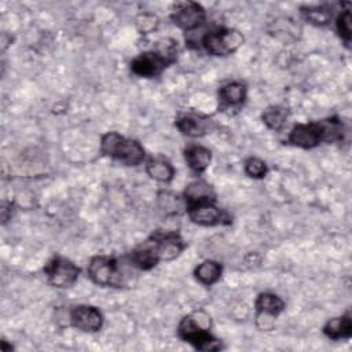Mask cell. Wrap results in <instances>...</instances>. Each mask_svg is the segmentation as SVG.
Returning <instances> with one entry per match:
<instances>
[{"label":"cell","instance_id":"25","mask_svg":"<svg viewBox=\"0 0 352 352\" xmlns=\"http://www.w3.org/2000/svg\"><path fill=\"white\" fill-rule=\"evenodd\" d=\"M157 25H158V19L153 14H142L136 19V26H138L139 32H142V33H148V32L154 30L157 28Z\"/></svg>","mask_w":352,"mask_h":352},{"label":"cell","instance_id":"11","mask_svg":"<svg viewBox=\"0 0 352 352\" xmlns=\"http://www.w3.org/2000/svg\"><path fill=\"white\" fill-rule=\"evenodd\" d=\"M155 242V252L160 261L175 260L186 248L184 241L176 232L155 234L153 235Z\"/></svg>","mask_w":352,"mask_h":352},{"label":"cell","instance_id":"14","mask_svg":"<svg viewBox=\"0 0 352 352\" xmlns=\"http://www.w3.org/2000/svg\"><path fill=\"white\" fill-rule=\"evenodd\" d=\"M131 261L135 267L143 271H148L158 264V256L155 252V242L151 236L131 253Z\"/></svg>","mask_w":352,"mask_h":352},{"label":"cell","instance_id":"20","mask_svg":"<svg viewBox=\"0 0 352 352\" xmlns=\"http://www.w3.org/2000/svg\"><path fill=\"white\" fill-rule=\"evenodd\" d=\"M221 265L213 260H205L194 270L195 278L205 286L214 285L221 276Z\"/></svg>","mask_w":352,"mask_h":352},{"label":"cell","instance_id":"3","mask_svg":"<svg viewBox=\"0 0 352 352\" xmlns=\"http://www.w3.org/2000/svg\"><path fill=\"white\" fill-rule=\"evenodd\" d=\"M100 153L128 166L140 165L146 157V151L138 140L125 138L118 132H107L102 136Z\"/></svg>","mask_w":352,"mask_h":352},{"label":"cell","instance_id":"10","mask_svg":"<svg viewBox=\"0 0 352 352\" xmlns=\"http://www.w3.org/2000/svg\"><path fill=\"white\" fill-rule=\"evenodd\" d=\"M69 323L80 331L95 333L103 324V315L96 307L76 305L69 312Z\"/></svg>","mask_w":352,"mask_h":352},{"label":"cell","instance_id":"17","mask_svg":"<svg viewBox=\"0 0 352 352\" xmlns=\"http://www.w3.org/2000/svg\"><path fill=\"white\" fill-rule=\"evenodd\" d=\"M323 333L330 340L349 338L352 333V320L349 315H341L326 322Z\"/></svg>","mask_w":352,"mask_h":352},{"label":"cell","instance_id":"12","mask_svg":"<svg viewBox=\"0 0 352 352\" xmlns=\"http://www.w3.org/2000/svg\"><path fill=\"white\" fill-rule=\"evenodd\" d=\"M257 319H265L268 326L274 324V319L285 309V301L270 292L260 293L254 301Z\"/></svg>","mask_w":352,"mask_h":352},{"label":"cell","instance_id":"23","mask_svg":"<svg viewBox=\"0 0 352 352\" xmlns=\"http://www.w3.org/2000/svg\"><path fill=\"white\" fill-rule=\"evenodd\" d=\"M351 11L349 10H342L337 19H336V26H337V32L340 34V37L348 44L351 41Z\"/></svg>","mask_w":352,"mask_h":352},{"label":"cell","instance_id":"2","mask_svg":"<svg viewBox=\"0 0 352 352\" xmlns=\"http://www.w3.org/2000/svg\"><path fill=\"white\" fill-rule=\"evenodd\" d=\"M177 43L173 38H161L150 51L139 54L131 62V70L140 77L160 76L177 56Z\"/></svg>","mask_w":352,"mask_h":352},{"label":"cell","instance_id":"19","mask_svg":"<svg viewBox=\"0 0 352 352\" xmlns=\"http://www.w3.org/2000/svg\"><path fill=\"white\" fill-rule=\"evenodd\" d=\"M147 175L161 183H169L175 176V168L172 164L162 158H154L150 160L146 165Z\"/></svg>","mask_w":352,"mask_h":352},{"label":"cell","instance_id":"21","mask_svg":"<svg viewBox=\"0 0 352 352\" xmlns=\"http://www.w3.org/2000/svg\"><path fill=\"white\" fill-rule=\"evenodd\" d=\"M287 118H289V110L285 106H279V104H274V106L267 107L261 114L263 122L270 129H272L275 132L283 129Z\"/></svg>","mask_w":352,"mask_h":352},{"label":"cell","instance_id":"4","mask_svg":"<svg viewBox=\"0 0 352 352\" xmlns=\"http://www.w3.org/2000/svg\"><path fill=\"white\" fill-rule=\"evenodd\" d=\"M177 336L199 351H219L220 341L209 331V319H197L194 315L184 316L177 326Z\"/></svg>","mask_w":352,"mask_h":352},{"label":"cell","instance_id":"16","mask_svg":"<svg viewBox=\"0 0 352 352\" xmlns=\"http://www.w3.org/2000/svg\"><path fill=\"white\" fill-rule=\"evenodd\" d=\"M246 99V85L239 81H232L223 85L219 91V100L223 107H236Z\"/></svg>","mask_w":352,"mask_h":352},{"label":"cell","instance_id":"24","mask_svg":"<svg viewBox=\"0 0 352 352\" xmlns=\"http://www.w3.org/2000/svg\"><path fill=\"white\" fill-rule=\"evenodd\" d=\"M245 173L253 179H261L267 175V165L261 158L250 157L245 162Z\"/></svg>","mask_w":352,"mask_h":352},{"label":"cell","instance_id":"18","mask_svg":"<svg viewBox=\"0 0 352 352\" xmlns=\"http://www.w3.org/2000/svg\"><path fill=\"white\" fill-rule=\"evenodd\" d=\"M214 191L212 186H209L206 182L197 180L190 183L184 190V201L186 204H195L202 201H214Z\"/></svg>","mask_w":352,"mask_h":352},{"label":"cell","instance_id":"5","mask_svg":"<svg viewBox=\"0 0 352 352\" xmlns=\"http://www.w3.org/2000/svg\"><path fill=\"white\" fill-rule=\"evenodd\" d=\"M243 43V36L235 29H216L204 34L201 45L214 56H227L235 52Z\"/></svg>","mask_w":352,"mask_h":352},{"label":"cell","instance_id":"7","mask_svg":"<svg viewBox=\"0 0 352 352\" xmlns=\"http://www.w3.org/2000/svg\"><path fill=\"white\" fill-rule=\"evenodd\" d=\"M44 274L50 285L58 289H65L76 283L80 275V270L69 258H65L62 256H55L44 267Z\"/></svg>","mask_w":352,"mask_h":352},{"label":"cell","instance_id":"9","mask_svg":"<svg viewBox=\"0 0 352 352\" xmlns=\"http://www.w3.org/2000/svg\"><path fill=\"white\" fill-rule=\"evenodd\" d=\"M187 214L192 223L205 227L230 223V217L214 204V201L188 204Z\"/></svg>","mask_w":352,"mask_h":352},{"label":"cell","instance_id":"13","mask_svg":"<svg viewBox=\"0 0 352 352\" xmlns=\"http://www.w3.org/2000/svg\"><path fill=\"white\" fill-rule=\"evenodd\" d=\"M176 128L186 136L199 138L210 131V120L201 116H182L176 120Z\"/></svg>","mask_w":352,"mask_h":352},{"label":"cell","instance_id":"15","mask_svg":"<svg viewBox=\"0 0 352 352\" xmlns=\"http://www.w3.org/2000/svg\"><path fill=\"white\" fill-rule=\"evenodd\" d=\"M184 160L192 172L202 173L210 164L212 153L204 146L192 144L184 150Z\"/></svg>","mask_w":352,"mask_h":352},{"label":"cell","instance_id":"6","mask_svg":"<svg viewBox=\"0 0 352 352\" xmlns=\"http://www.w3.org/2000/svg\"><path fill=\"white\" fill-rule=\"evenodd\" d=\"M88 276L98 286L121 287L122 272L114 258L96 256L88 264Z\"/></svg>","mask_w":352,"mask_h":352},{"label":"cell","instance_id":"22","mask_svg":"<svg viewBox=\"0 0 352 352\" xmlns=\"http://www.w3.org/2000/svg\"><path fill=\"white\" fill-rule=\"evenodd\" d=\"M301 14L309 23L315 26H324L331 19V11L327 7H302Z\"/></svg>","mask_w":352,"mask_h":352},{"label":"cell","instance_id":"8","mask_svg":"<svg viewBox=\"0 0 352 352\" xmlns=\"http://www.w3.org/2000/svg\"><path fill=\"white\" fill-rule=\"evenodd\" d=\"M205 10L202 8L201 4L194 1L177 3L173 6L170 12L172 22L186 32H191L199 28L205 22Z\"/></svg>","mask_w":352,"mask_h":352},{"label":"cell","instance_id":"1","mask_svg":"<svg viewBox=\"0 0 352 352\" xmlns=\"http://www.w3.org/2000/svg\"><path fill=\"white\" fill-rule=\"evenodd\" d=\"M342 122L333 117L323 121L294 125L287 135V143L300 148H314L323 142H338L342 139Z\"/></svg>","mask_w":352,"mask_h":352}]
</instances>
